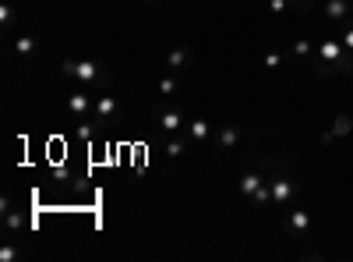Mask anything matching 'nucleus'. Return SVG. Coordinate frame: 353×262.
Instances as JSON below:
<instances>
[{
  "label": "nucleus",
  "instance_id": "1",
  "mask_svg": "<svg viewBox=\"0 0 353 262\" xmlns=\"http://www.w3.org/2000/svg\"><path fill=\"white\" fill-rule=\"evenodd\" d=\"M64 74L78 82H103L106 78V67L96 60H64Z\"/></svg>",
  "mask_w": 353,
  "mask_h": 262
},
{
  "label": "nucleus",
  "instance_id": "2",
  "mask_svg": "<svg viewBox=\"0 0 353 262\" xmlns=\"http://www.w3.org/2000/svg\"><path fill=\"white\" fill-rule=\"evenodd\" d=\"M322 60H336V64H343V71L350 67V60L343 57V46H339L336 39H325V43H322Z\"/></svg>",
  "mask_w": 353,
  "mask_h": 262
},
{
  "label": "nucleus",
  "instance_id": "3",
  "mask_svg": "<svg viewBox=\"0 0 353 262\" xmlns=\"http://www.w3.org/2000/svg\"><path fill=\"white\" fill-rule=\"evenodd\" d=\"M180 124H184V117H180V110H173V106H166V110H163V114H159V128H163V131H177Z\"/></svg>",
  "mask_w": 353,
  "mask_h": 262
},
{
  "label": "nucleus",
  "instance_id": "4",
  "mask_svg": "<svg viewBox=\"0 0 353 262\" xmlns=\"http://www.w3.org/2000/svg\"><path fill=\"white\" fill-rule=\"evenodd\" d=\"M268 195L276 199V202H286V199L293 195V184H290V181H272V184H268Z\"/></svg>",
  "mask_w": 353,
  "mask_h": 262
},
{
  "label": "nucleus",
  "instance_id": "5",
  "mask_svg": "<svg viewBox=\"0 0 353 262\" xmlns=\"http://www.w3.org/2000/svg\"><path fill=\"white\" fill-rule=\"evenodd\" d=\"M96 114H99L103 121H110V117L117 114V99H113V96H99V99H96Z\"/></svg>",
  "mask_w": 353,
  "mask_h": 262
},
{
  "label": "nucleus",
  "instance_id": "6",
  "mask_svg": "<svg viewBox=\"0 0 353 262\" xmlns=\"http://www.w3.org/2000/svg\"><path fill=\"white\" fill-rule=\"evenodd\" d=\"M67 110H71V114H78V117H82V114H89V110H92V99L78 92V96H71V99H67Z\"/></svg>",
  "mask_w": 353,
  "mask_h": 262
},
{
  "label": "nucleus",
  "instance_id": "7",
  "mask_svg": "<svg viewBox=\"0 0 353 262\" xmlns=\"http://www.w3.org/2000/svg\"><path fill=\"white\" fill-rule=\"evenodd\" d=\"M187 60H191V50H184V46H177V50L170 53V60H166V67H170V71H180V67H184Z\"/></svg>",
  "mask_w": 353,
  "mask_h": 262
},
{
  "label": "nucleus",
  "instance_id": "8",
  "mask_svg": "<svg viewBox=\"0 0 353 262\" xmlns=\"http://www.w3.org/2000/svg\"><path fill=\"white\" fill-rule=\"evenodd\" d=\"M191 138L194 142H205L209 138V121H191Z\"/></svg>",
  "mask_w": 353,
  "mask_h": 262
},
{
  "label": "nucleus",
  "instance_id": "9",
  "mask_svg": "<svg viewBox=\"0 0 353 262\" xmlns=\"http://www.w3.org/2000/svg\"><path fill=\"white\" fill-rule=\"evenodd\" d=\"M258 188H261V177H254V174H247V177L240 181V192H244V195H258Z\"/></svg>",
  "mask_w": 353,
  "mask_h": 262
},
{
  "label": "nucleus",
  "instance_id": "10",
  "mask_svg": "<svg viewBox=\"0 0 353 262\" xmlns=\"http://www.w3.org/2000/svg\"><path fill=\"white\" fill-rule=\"evenodd\" d=\"M290 223H293V231H307V223H311V216H307L304 209H293V216H290Z\"/></svg>",
  "mask_w": 353,
  "mask_h": 262
},
{
  "label": "nucleus",
  "instance_id": "11",
  "mask_svg": "<svg viewBox=\"0 0 353 262\" xmlns=\"http://www.w3.org/2000/svg\"><path fill=\"white\" fill-rule=\"evenodd\" d=\"M14 50H18L21 57H28V53L35 50V39H28V35H21V39H14Z\"/></svg>",
  "mask_w": 353,
  "mask_h": 262
},
{
  "label": "nucleus",
  "instance_id": "12",
  "mask_svg": "<svg viewBox=\"0 0 353 262\" xmlns=\"http://www.w3.org/2000/svg\"><path fill=\"white\" fill-rule=\"evenodd\" d=\"M346 14V4L343 0H329V18H343Z\"/></svg>",
  "mask_w": 353,
  "mask_h": 262
},
{
  "label": "nucleus",
  "instance_id": "13",
  "mask_svg": "<svg viewBox=\"0 0 353 262\" xmlns=\"http://www.w3.org/2000/svg\"><path fill=\"white\" fill-rule=\"evenodd\" d=\"M159 92H163V96H173V92H177V82H173V78H159Z\"/></svg>",
  "mask_w": 353,
  "mask_h": 262
},
{
  "label": "nucleus",
  "instance_id": "14",
  "mask_svg": "<svg viewBox=\"0 0 353 262\" xmlns=\"http://www.w3.org/2000/svg\"><path fill=\"white\" fill-rule=\"evenodd\" d=\"M219 142H223V145H233V142H237V131H233V128H223V131H219Z\"/></svg>",
  "mask_w": 353,
  "mask_h": 262
},
{
  "label": "nucleus",
  "instance_id": "15",
  "mask_svg": "<svg viewBox=\"0 0 353 262\" xmlns=\"http://www.w3.org/2000/svg\"><path fill=\"white\" fill-rule=\"evenodd\" d=\"M166 156H184V142H180V138L166 145Z\"/></svg>",
  "mask_w": 353,
  "mask_h": 262
},
{
  "label": "nucleus",
  "instance_id": "16",
  "mask_svg": "<svg viewBox=\"0 0 353 262\" xmlns=\"http://www.w3.org/2000/svg\"><path fill=\"white\" fill-rule=\"evenodd\" d=\"M346 131H350V117H339V121H336V131H332V135H346ZM332 135H329V138H332Z\"/></svg>",
  "mask_w": 353,
  "mask_h": 262
},
{
  "label": "nucleus",
  "instance_id": "17",
  "mask_svg": "<svg viewBox=\"0 0 353 262\" xmlns=\"http://www.w3.org/2000/svg\"><path fill=\"white\" fill-rule=\"evenodd\" d=\"M14 255H18V248H11V245H7V248H4V252H0V259H4V262H11V259H14Z\"/></svg>",
  "mask_w": 353,
  "mask_h": 262
},
{
  "label": "nucleus",
  "instance_id": "18",
  "mask_svg": "<svg viewBox=\"0 0 353 262\" xmlns=\"http://www.w3.org/2000/svg\"><path fill=\"white\" fill-rule=\"evenodd\" d=\"M0 21H4V25H11V7H7V4L0 7Z\"/></svg>",
  "mask_w": 353,
  "mask_h": 262
},
{
  "label": "nucleus",
  "instance_id": "19",
  "mask_svg": "<svg viewBox=\"0 0 353 262\" xmlns=\"http://www.w3.org/2000/svg\"><path fill=\"white\" fill-rule=\"evenodd\" d=\"M343 46H346V50H353V28L346 32V39H343Z\"/></svg>",
  "mask_w": 353,
  "mask_h": 262
}]
</instances>
